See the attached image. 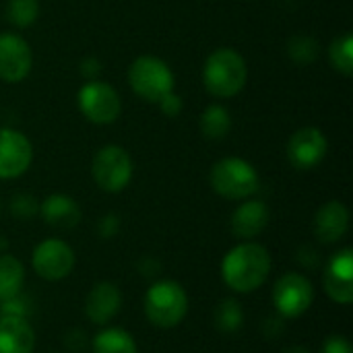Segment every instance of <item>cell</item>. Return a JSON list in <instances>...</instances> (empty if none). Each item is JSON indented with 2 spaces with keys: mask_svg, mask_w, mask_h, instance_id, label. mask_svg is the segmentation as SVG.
I'll return each instance as SVG.
<instances>
[{
  "mask_svg": "<svg viewBox=\"0 0 353 353\" xmlns=\"http://www.w3.org/2000/svg\"><path fill=\"white\" fill-rule=\"evenodd\" d=\"M271 273V254L265 246L244 242L234 246L221 261V277L225 285L238 294L259 290Z\"/></svg>",
  "mask_w": 353,
  "mask_h": 353,
  "instance_id": "obj_1",
  "label": "cell"
},
{
  "mask_svg": "<svg viewBox=\"0 0 353 353\" xmlns=\"http://www.w3.org/2000/svg\"><path fill=\"white\" fill-rule=\"evenodd\" d=\"M248 81V66L240 52L234 48L213 50L203 66L205 89L221 99L236 97Z\"/></svg>",
  "mask_w": 353,
  "mask_h": 353,
  "instance_id": "obj_2",
  "label": "cell"
},
{
  "mask_svg": "<svg viewBox=\"0 0 353 353\" xmlns=\"http://www.w3.org/2000/svg\"><path fill=\"white\" fill-rule=\"evenodd\" d=\"M209 180H211L213 190L228 201L250 199L261 186L259 172L254 170L250 161L242 157H223L215 161V165L211 168Z\"/></svg>",
  "mask_w": 353,
  "mask_h": 353,
  "instance_id": "obj_3",
  "label": "cell"
},
{
  "mask_svg": "<svg viewBox=\"0 0 353 353\" xmlns=\"http://www.w3.org/2000/svg\"><path fill=\"white\" fill-rule=\"evenodd\" d=\"M188 312V296L178 281H155L145 296V314L153 327H178Z\"/></svg>",
  "mask_w": 353,
  "mask_h": 353,
  "instance_id": "obj_4",
  "label": "cell"
},
{
  "mask_svg": "<svg viewBox=\"0 0 353 353\" xmlns=\"http://www.w3.org/2000/svg\"><path fill=\"white\" fill-rule=\"evenodd\" d=\"M128 83L141 99L157 103L163 95L174 91V72L168 62L157 56H139L128 66Z\"/></svg>",
  "mask_w": 353,
  "mask_h": 353,
  "instance_id": "obj_5",
  "label": "cell"
},
{
  "mask_svg": "<svg viewBox=\"0 0 353 353\" xmlns=\"http://www.w3.org/2000/svg\"><path fill=\"white\" fill-rule=\"evenodd\" d=\"M132 157L120 145H103L91 161V176L105 192H120L132 180Z\"/></svg>",
  "mask_w": 353,
  "mask_h": 353,
  "instance_id": "obj_6",
  "label": "cell"
},
{
  "mask_svg": "<svg viewBox=\"0 0 353 353\" xmlns=\"http://www.w3.org/2000/svg\"><path fill=\"white\" fill-rule=\"evenodd\" d=\"M81 114L93 124H112L122 112V99L118 91L105 81H87L77 95Z\"/></svg>",
  "mask_w": 353,
  "mask_h": 353,
  "instance_id": "obj_7",
  "label": "cell"
},
{
  "mask_svg": "<svg viewBox=\"0 0 353 353\" xmlns=\"http://www.w3.org/2000/svg\"><path fill=\"white\" fill-rule=\"evenodd\" d=\"M314 302V288L302 273H285L273 285V306L285 321L302 316Z\"/></svg>",
  "mask_w": 353,
  "mask_h": 353,
  "instance_id": "obj_8",
  "label": "cell"
},
{
  "mask_svg": "<svg viewBox=\"0 0 353 353\" xmlns=\"http://www.w3.org/2000/svg\"><path fill=\"white\" fill-rule=\"evenodd\" d=\"M74 250L56 238H48L33 248L31 265L33 271L46 281H60L74 269Z\"/></svg>",
  "mask_w": 353,
  "mask_h": 353,
  "instance_id": "obj_9",
  "label": "cell"
},
{
  "mask_svg": "<svg viewBox=\"0 0 353 353\" xmlns=\"http://www.w3.org/2000/svg\"><path fill=\"white\" fill-rule=\"evenodd\" d=\"M329 143L321 128L304 126L298 128L288 141V159L296 170H312L327 155Z\"/></svg>",
  "mask_w": 353,
  "mask_h": 353,
  "instance_id": "obj_10",
  "label": "cell"
},
{
  "mask_svg": "<svg viewBox=\"0 0 353 353\" xmlns=\"http://www.w3.org/2000/svg\"><path fill=\"white\" fill-rule=\"evenodd\" d=\"M33 66V54L29 43L12 33H0V81L4 83H21L27 79Z\"/></svg>",
  "mask_w": 353,
  "mask_h": 353,
  "instance_id": "obj_11",
  "label": "cell"
},
{
  "mask_svg": "<svg viewBox=\"0 0 353 353\" xmlns=\"http://www.w3.org/2000/svg\"><path fill=\"white\" fill-rule=\"evenodd\" d=\"M33 161L29 139L14 128H0V180L23 176Z\"/></svg>",
  "mask_w": 353,
  "mask_h": 353,
  "instance_id": "obj_12",
  "label": "cell"
},
{
  "mask_svg": "<svg viewBox=\"0 0 353 353\" xmlns=\"http://www.w3.org/2000/svg\"><path fill=\"white\" fill-rule=\"evenodd\" d=\"M325 292L327 296L341 304L350 306L353 302V252L352 248H343L331 256L325 269Z\"/></svg>",
  "mask_w": 353,
  "mask_h": 353,
  "instance_id": "obj_13",
  "label": "cell"
},
{
  "mask_svg": "<svg viewBox=\"0 0 353 353\" xmlns=\"http://www.w3.org/2000/svg\"><path fill=\"white\" fill-rule=\"evenodd\" d=\"M122 306V294L116 283L112 281H99L91 288L85 300V316L93 325H108Z\"/></svg>",
  "mask_w": 353,
  "mask_h": 353,
  "instance_id": "obj_14",
  "label": "cell"
},
{
  "mask_svg": "<svg viewBox=\"0 0 353 353\" xmlns=\"http://www.w3.org/2000/svg\"><path fill=\"white\" fill-rule=\"evenodd\" d=\"M350 230V211L341 201L325 203L314 217V236L323 244H335L345 238Z\"/></svg>",
  "mask_w": 353,
  "mask_h": 353,
  "instance_id": "obj_15",
  "label": "cell"
},
{
  "mask_svg": "<svg viewBox=\"0 0 353 353\" xmlns=\"http://www.w3.org/2000/svg\"><path fill=\"white\" fill-rule=\"evenodd\" d=\"M269 219H271V213H269L267 203L256 201V199L244 201L232 213V234L242 240H252L265 232V228L269 225Z\"/></svg>",
  "mask_w": 353,
  "mask_h": 353,
  "instance_id": "obj_16",
  "label": "cell"
},
{
  "mask_svg": "<svg viewBox=\"0 0 353 353\" xmlns=\"http://www.w3.org/2000/svg\"><path fill=\"white\" fill-rule=\"evenodd\" d=\"M39 215L50 228L72 230L81 221V207L72 196L56 192L43 199V203L39 205Z\"/></svg>",
  "mask_w": 353,
  "mask_h": 353,
  "instance_id": "obj_17",
  "label": "cell"
},
{
  "mask_svg": "<svg viewBox=\"0 0 353 353\" xmlns=\"http://www.w3.org/2000/svg\"><path fill=\"white\" fill-rule=\"evenodd\" d=\"M35 333L27 319L2 316L0 319V353H33Z\"/></svg>",
  "mask_w": 353,
  "mask_h": 353,
  "instance_id": "obj_18",
  "label": "cell"
},
{
  "mask_svg": "<svg viewBox=\"0 0 353 353\" xmlns=\"http://www.w3.org/2000/svg\"><path fill=\"white\" fill-rule=\"evenodd\" d=\"M199 128H201L203 137H207L211 141L225 139L232 130V116H230L228 108L221 103H211L209 108H205V112L201 114V120H199Z\"/></svg>",
  "mask_w": 353,
  "mask_h": 353,
  "instance_id": "obj_19",
  "label": "cell"
},
{
  "mask_svg": "<svg viewBox=\"0 0 353 353\" xmlns=\"http://www.w3.org/2000/svg\"><path fill=\"white\" fill-rule=\"evenodd\" d=\"M93 353H139V347L128 331L112 327L95 335Z\"/></svg>",
  "mask_w": 353,
  "mask_h": 353,
  "instance_id": "obj_20",
  "label": "cell"
},
{
  "mask_svg": "<svg viewBox=\"0 0 353 353\" xmlns=\"http://www.w3.org/2000/svg\"><path fill=\"white\" fill-rule=\"evenodd\" d=\"M25 281V267L10 254H0V302L17 296Z\"/></svg>",
  "mask_w": 353,
  "mask_h": 353,
  "instance_id": "obj_21",
  "label": "cell"
},
{
  "mask_svg": "<svg viewBox=\"0 0 353 353\" xmlns=\"http://www.w3.org/2000/svg\"><path fill=\"white\" fill-rule=\"evenodd\" d=\"M215 327L221 333H236L244 327V310L242 304L234 298H225L217 304L213 314Z\"/></svg>",
  "mask_w": 353,
  "mask_h": 353,
  "instance_id": "obj_22",
  "label": "cell"
},
{
  "mask_svg": "<svg viewBox=\"0 0 353 353\" xmlns=\"http://www.w3.org/2000/svg\"><path fill=\"white\" fill-rule=\"evenodd\" d=\"M329 60L331 66L350 77L353 72V37L352 33H341L339 37L333 39L331 48H329Z\"/></svg>",
  "mask_w": 353,
  "mask_h": 353,
  "instance_id": "obj_23",
  "label": "cell"
},
{
  "mask_svg": "<svg viewBox=\"0 0 353 353\" xmlns=\"http://www.w3.org/2000/svg\"><path fill=\"white\" fill-rule=\"evenodd\" d=\"M4 14H6V21L19 29L31 27L39 17V2L37 0H8Z\"/></svg>",
  "mask_w": 353,
  "mask_h": 353,
  "instance_id": "obj_24",
  "label": "cell"
},
{
  "mask_svg": "<svg viewBox=\"0 0 353 353\" xmlns=\"http://www.w3.org/2000/svg\"><path fill=\"white\" fill-rule=\"evenodd\" d=\"M288 54L298 64H312L319 58V43L310 35H294L288 41Z\"/></svg>",
  "mask_w": 353,
  "mask_h": 353,
  "instance_id": "obj_25",
  "label": "cell"
},
{
  "mask_svg": "<svg viewBox=\"0 0 353 353\" xmlns=\"http://www.w3.org/2000/svg\"><path fill=\"white\" fill-rule=\"evenodd\" d=\"M10 213L17 219H31L39 213V203L35 201V196H31L27 192H19L10 201Z\"/></svg>",
  "mask_w": 353,
  "mask_h": 353,
  "instance_id": "obj_26",
  "label": "cell"
},
{
  "mask_svg": "<svg viewBox=\"0 0 353 353\" xmlns=\"http://www.w3.org/2000/svg\"><path fill=\"white\" fill-rule=\"evenodd\" d=\"M29 310H31L29 302L25 298H21L19 294L12 296V298H8V300H4L2 302V308H0L2 316H19V319H27Z\"/></svg>",
  "mask_w": 353,
  "mask_h": 353,
  "instance_id": "obj_27",
  "label": "cell"
},
{
  "mask_svg": "<svg viewBox=\"0 0 353 353\" xmlns=\"http://www.w3.org/2000/svg\"><path fill=\"white\" fill-rule=\"evenodd\" d=\"M157 105H159V110H161L168 118L180 116V112H182V108H184L182 97H180L178 93H174V91H170L168 95H163V97L157 101Z\"/></svg>",
  "mask_w": 353,
  "mask_h": 353,
  "instance_id": "obj_28",
  "label": "cell"
},
{
  "mask_svg": "<svg viewBox=\"0 0 353 353\" xmlns=\"http://www.w3.org/2000/svg\"><path fill=\"white\" fill-rule=\"evenodd\" d=\"M321 353H353L352 343L343 335H331L323 341Z\"/></svg>",
  "mask_w": 353,
  "mask_h": 353,
  "instance_id": "obj_29",
  "label": "cell"
},
{
  "mask_svg": "<svg viewBox=\"0 0 353 353\" xmlns=\"http://www.w3.org/2000/svg\"><path fill=\"white\" fill-rule=\"evenodd\" d=\"M118 217L116 215H105V217H101L99 219V225H97V232H99V236L101 238H112V236H116L118 234Z\"/></svg>",
  "mask_w": 353,
  "mask_h": 353,
  "instance_id": "obj_30",
  "label": "cell"
},
{
  "mask_svg": "<svg viewBox=\"0 0 353 353\" xmlns=\"http://www.w3.org/2000/svg\"><path fill=\"white\" fill-rule=\"evenodd\" d=\"M99 70H101L99 60H97V58H93V56L85 58V60L81 62V74H83L87 81H95V77L99 74Z\"/></svg>",
  "mask_w": 353,
  "mask_h": 353,
  "instance_id": "obj_31",
  "label": "cell"
},
{
  "mask_svg": "<svg viewBox=\"0 0 353 353\" xmlns=\"http://www.w3.org/2000/svg\"><path fill=\"white\" fill-rule=\"evenodd\" d=\"M283 353H312L310 350H306V347H302V345H294V347H288Z\"/></svg>",
  "mask_w": 353,
  "mask_h": 353,
  "instance_id": "obj_32",
  "label": "cell"
},
{
  "mask_svg": "<svg viewBox=\"0 0 353 353\" xmlns=\"http://www.w3.org/2000/svg\"><path fill=\"white\" fill-rule=\"evenodd\" d=\"M0 213H2V201H0Z\"/></svg>",
  "mask_w": 353,
  "mask_h": 353,
  "instance_id": "obj_33",
  "label": "cell"
}]
</instances>
